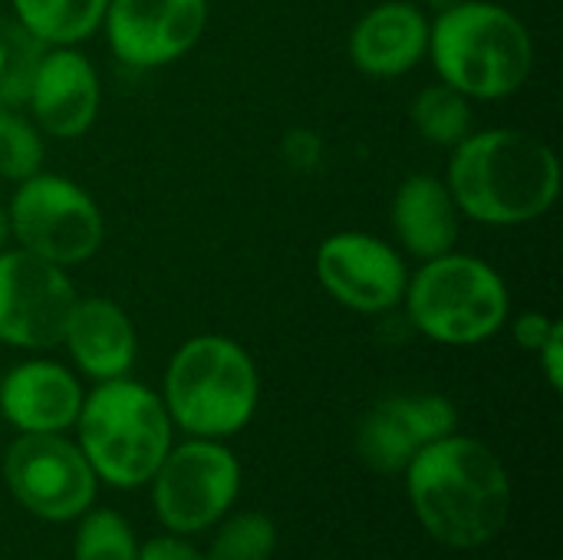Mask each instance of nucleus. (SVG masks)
I'll use <instances>...</instances> for the list:
<instances>
[{"mask_svg": "<svg viewBox=\"0 0 563 560\" xmlns=\"http://www.w3.org/2000/svg\"><path fill=\"white\" fill-rule=\"evenodd\" d=\"M402 475L419 525L439 545L478 551L505 531L511 479L485 442L452 432L426 446Z\"/></svg>", "mask_w": 563, "mask_h": 560, "instance_id": "1", "label": "nucleus"}, {"mask_svg": "<svg viewBox=\"0 0 563 560\" xmlns=\"http://www.w3.org/2000/svg\"><path fill=\"white\" fill-rule=\"evenodd\" d=\"M445 185L465 218L492 228H518L558 205L561 162L531 132L482 129L452 149Z\"/></svg>", "mask_w": 563, "mask_h": 560, "instance_id": "2", "label": "nucleus"}, {"mask_svg": "<svg viewBox=\"0 0 563 560\" xmlns=\"http://www.w3.org/2000/svg\"><path fill=\"white\" fill-rule=\"evenodd\" d=\"M429 56L442 83L468 99H508L534 69V40L518 13L495 0H459L429 26Z\"/></svg>", "mask_w": 563, "mask_h": 560, "instance_id": "3", "label": "nucleus"}, {"mask_svg": "<svg viewBox=\"0 0 563 560\" xmlns=\"http://www.w3.org/2000/svg\"><path fill=\"white\" fill-rule=\"evenodd\" d=\"M162 403L191 439L238 436L257 413L261 376L251 353L221 333L185 340L165 370Z\"/></svg>", "mask_w": 563, "mask_h": 560, "instance_id": "4", "label": "nucleus"}, {"mask_svg": "<svg viewBox=\"0 0 563 560\" xmlns=\"http://www.w3.org/2000/svg\"><path fill=\"white\" fill-rule=\"evenodd\" d=\"M79 449L96 479L112 488H142L172 449V419L158 393L122 376L96 383L76 416Z\"/></svg>", "mask_w": 563, "mask_h": 560, "instance_id": "5", "label": "nucleus"}, {"mask_svg": "<svg viewBox=\"0 0 563 560\" xmlns=\"http://www.w3.org/2000/svg\"><path fill=\"white\" fill-rule=\"evenodd\" d=\"M409 323L442 347H478L492 340L511 314V294L501 274L475 257L449 251L422 261L406 284Z\"/></svg>", "mask_w": 563, "mask_h": 560, "instance_id": "6", "label": "nucleus"}, {"mask_svg": "<svg viewBox=\"0 0 563 560\" xmlns=\"http://www.w3.org/2000/svg\"><path fill=\"white\" fill-rule=\"evenodd\" d=\"M7 218L16 248L56 267H73L89 261L106 238V221L99 205L89 198L86 188H79L63 175L36 172L16 182Z\"/></svg>", "mask_w": 563, "mask_h": 560, "instance_id": "7", "label": "nucleus"}, {"mask_svg": "<svg viewBox=\"0 0 563 560\" xmlns=\"http://www.w3.org/2000/svg\"><path fill=\"white\" fill-rule=\"evenodd\" d=\"M148 485L155 518L165 531L201 535L234 508L241 462L221 439H188L168 449Z\"/></svg>", "mask_w": 563, "mask_h": 560, "instance_id": "8", "label": "nucleus"}, {"mask_svg": "<svg viewBox=\"0 0 563 560\" xmlns=\"http://www.w3.org/2000/svg\"><path fill=\"white\" fill-rule=\"evenodd\" d=\"M3 482L23 512L49 525L82 518L99 488L82 449L63 432H20L3 455Z\"/></svg>", "mask_w": 563, "mask_h": 560, "instance_id": "9", "label": "nucleus"}, {"mask_svg": "<svg viewBox=\"0 0 563 560\" xmlns=\"http://www.w3.org/2000/svg\"><path fill=\"white\" fill-rule=\"evenodd\" d=\"M76 287L56 267L23 248L0 254V343L16 350H53L63 343Z\"/></svg>", "mask_w": 563, "mask_h": 560, "instance_id": "10", "label": "nucleus"}, {"mask_svg": "<svg viewBox=\"0 0 563 560\" xmlns=\"http://www.w3.org/2000/svg\"><path fill=\"white\" fill-rule=\"evenodd\" d=\"M320 287L356 314H386L402 304L409 267L402 254L366 231L330 234L313 257Z\"/></svg>", "mask_w": 563, "mask_h": 560, "instance_id": "11", "label": "nucleus"}, {"mask_svg": "<svg viewBox=\"0 0 563 560\" xmlns=\"http://www.w3.org/2000/svg\"><path fill=\"white\" fill-rule=\"evenodd\" d=\"M208 0H109L102 30L112 53L135 69H158L195 50Z\"/></svg>", "mask_w": 563, "mask_h": 560, "instance_id": "12", "label": "nucleus"}, {"mask_svg": "<svg viewBox=\"0 0 563 560\" xmlns=\"http://www.w3.org/2000/svg\"><path fill=\"white\" fill-rule=\"evenodd\" d=\"M459 432V409L439 393H406L379 399L356 429L360 459L383 475H402L432 442Z\"/></svg>", "mask_w": 563, "mask_h": 560, "instance_id": "13", "label": "nucleus"}, {"mask_svg": "<svg viewBox=\"0 0 563 560\" xmlns=\"http://www.w3.org/2000/svg\"><path fill=\"white\" fill-rule=\"evenodd\" d=\"M99 102L102 89L96 66L76 46H49L26 99L36 129L56 139H79L92 129Z\"/></svg>", "mask_w": 563, "mask_h": 560, "instance_id": "14", "label": "nucleus"}, {"mask_svg": "<svg viewBox=\"0 0 563 560\" xmlns=\"http://www.w3.org/2000/svg\"><path fill=\"white\" fill-rule=\"evenodd\" d=\"M432 20L419 3L386 0L366 10L350 33V59L373 79H396L429 56Z\"/></svg>", "mask_w": 563, "mask_h": 560, "instance_id": "15", "label": "nucleus"}, {"mask_svg": "<svg viewBox=\"0 0 563 560\" xmlns=\"http://www.w3.org/2000/svg\"><path fill=\"white\" fill-rule=\"evenodd\" d=\"M79 380L53 360H26L0 380V413L16 432H66L82 409Z\"/></svg>", "mask_w": 563, "mask_h": 560, "instance_id": "16", "label": "nucleus"}, {"mask_svg": "<svg viewBox=\"0 0 563 560\" xmlns=\"http://www.w3.org/2000/svg\"><path fill=\"white\" fill-rule=\"evenodd\" d=\"M82 376L92 383L122 380L135 366L139 333L132 317L109 297H76L63 343Z\"/></svg>", "mask_w": 563, "mask_h": 560, "instance_id": "17", "label": "nucleus"}, {"mask_svg": "<svg viewBox=\"0 0 563 560\" xmlns=\"http://www.w3.org/2000/svg\"><path fill=\"white\" fill-rule=\"evenodd\" d=\"M393 231L402 251L419 261L442 257L455 251L462 211L445 185L435 175H409L393 195Z\"/></svg>", "mask_w": 563, "mask_h": 560, "instance_id": "18", "label": "nucleus"}, {"mask_svg": "<svg viewBox=\"0 0 563 560\" xmlns=\"http://www.w3.org/2000/svg\"><path fill=\"white\" fill-rule=\"evenodd\" d=\"M20 20L46 46H76L89 40L106 17L109 0H10Z\"/></svg>", "mask_w": 563, "mask_h": 560, "instance_id": "19", "label": "nucleus"}, {"mask_svg": "<svg viewBox=\"0 0 563 560\" xmlns=\"http://www.w3.org/2000/svg\"><path fill=\"white\" fill-rule=\"evenodd\" d=\"M412 125L429 145L455 149L472 132V99L439 79L416 92Z\"/></svg>", "mask_w": 563, "mask_h": 560, "instance_id": "20", "label": "nucleus"}, {"mask_svg": "<svg viewBox=\"0 0 563 560\" xmlns=\"http://www.w3.org/2000/svg\"><path fill=\"white\" fill-rule=\"evenodd\" d=\"M46 43L33 36L20 20L0 23V102L26 109L36 69L46 56Z\"/></svg>", "mask_w": 563, "mask_h": 560, "instance_id": "21", "label": "nucleus"}, {"mask_svg": "<svg viewBox=\"0 0 563 560\" xmlns=\"http://www.w3.org/2000/svg\"><path fill=\"white\" fill-rule=\"evenodd\" d=\"M205 560H271L277 551V528L264 512H238L218 521Z\"/></svg>", "mask_w": 563, "mask_h": 560, "instance_id": "22", "label": "nucleus"}, {"mask_svg": "<svg viewBox=\"0 0 563 560\" xmlns=\"http://www.w3.org/2000/svg\"><path fill=\"white\" fill-rule=\"evenodd\" d=\"M73 560H139V541L132 525L112 508H89L76 518Z\"/></svg>", "mask_w": 563, "mask_h": 560, "instance_id": "23", "label": "nucleus"}, {"mask_svg": "<svg viewBox=\"0 0 563 560\" xmlns=\"http://www.w3.org/2000/svg\"><path fill=\"white\" fill-rule=\"evenodd\" d=\"M43 168L40 129L13 106L0 102V178L23 182Z\"/></svg>", "mask_w": 563, "mask_h": 560, "instance_id": "24", "label": "nucleus"}, {"mask_svg": "<svg viewBox=\"0 0 563 560\" xmlns=\"http://www.w3.org/2000/svg\"><path fill=\"white\" fill-rule=\"evenodd\" d=\"M139 560H205V551L188 541V535H158L139 545Z\"/></svg>", "mask_w": 563, "mask_h": 560, "instance_id": "25", "label": "nucleus"}, {"mask_svg": "<svg viewBox=\"0 0 563 560\" xmlns=\"http://www.w3.org/2000/svg\"><path fill=\"white\" fill-rule=\"evenodd\" d=\"M554 317H548V314H541V310H528V314H521V317H515V340H518V347L521 350H528V353H538L541 350V343L551 337V330H554Z\"/></svg>", "mask_w": 563, "mask_h": 560, "instance_id": "26", "label": "nucleus"}, {"mask_svg": "<svg viewBox=\"0 0 563 560\" xmlns=\"http://www.w3.org/2000/svg\"><path fill=\"white\" fill-rule=\"evenodd\" d=\"M534 356H538V363H541V370H544L548 386H551L554 393H561L563 389V323L561 320L554 323L551 337L541 343V350H538Z\"/></svg>", "mask_w": 563, "mask_h": 560, "instance_id": "27", "label": "nucleus"}, {"mask_svg": "<svg viewBox=\"0 0 563 560\" xmlns=\"http://www.w3.org/2000/svg\"><path fill=\"white\" fill-rule=\"evenodd\" d=\"M7 241H10V218H7V208L0 205V254L7 251Z\"/></svg>", "mask_w": 563, "mask_h": 560, "instance_id": "28", "label": "nucleus"}, {"mask_svg": "<svg viewBox=\"0 0 563 560\" xmlns=\"http://www.w3.org/2000/svg\"><path fill=\"white\" fill-rule=\"evenodd\" d=\"M426 7H432L435 13H442V10H449L452 3H459V0H422Z\"/></svg>", "mask_w": 563, "mask_h": 560, "instance_id": "29", "label": "nucleus"}]
</instances>
